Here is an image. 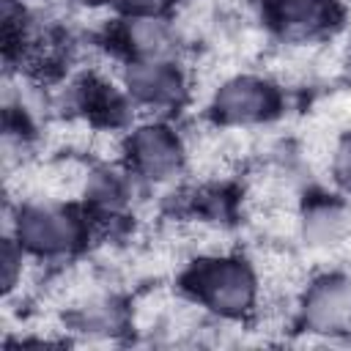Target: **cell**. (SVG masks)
<instances>
[{
  "mask_svg": "<svg viewBox=\"0 0 351 351\" xmlns=\"http://www.w3.org/2000/svg\"><path fill=\"white\" fill-rule=\"evenodd\" d=\"M176 291L222 324H250L263 304L255 261L236 250L192 255L176 274Z\"/></svg>",
  "mask_w": 351,
  "mask_h": 351,
  "instance_id": "1",
  "label": "cell"
},
{
  "mask_svg": "<svg viewBox=\"0 0 351 351\" xmlns=\"http://www.w3.org/2000/svg\"><path fill=\"white\" fill-rule=\"evenodd\" d=\"M93 233L96 225L80 200H5V236H11L30 258L41 263H74L90 247Z\"/></svg>",
  "mask_w": 351,
  "mask_h": 351,
  "instance_id": "2",
  "label": "cell"
},
{
  "mask_svg": "<svg viewBox=\"0 0 351 351\" xmlns=\"http://www.w3.org/2000/svg\"><path fill=\"white\" fill-rule=\"evenodd\" d=\"M288 88L269 71H230L208 93L206 121L222 132L269 126L285 115Z\"/></svg>",
  "mask_w": 351,
  "mask_h": 351,
  "instance_id": "3",
  "label": "cell"
},
{
  "mask_svg": "<svg viewBox=\"0 0 351 351\" xmlns=\"http://www.w3.org/2000/svg\"><path fill=\"white\" fill-rule=\"evenodd\" d=\"M123 167L143 186H165L189 170L186 134L170 118H137L123 132Z\"/></svg>",
  "mask_w": 351,
  "mask_h": 351,
  "instance_id": "4",
  "label": "cell"
},
{
  "mask_svg": "<svg viewBox=\"0 0 351 351\" xmlns=\"http://www.w3.org/2000/svg\"><path fill=\"white\" fill-rule=\"evenodd\" d=\"M293 332L318 343H351V271L326 269L307 277L293 302Z\"/></svg>",
  "mask_w": 351,
  "mask_h": 351,
  "instance_id": "5",
  "label": "cell"
},
{
  "mask_svg": "<svg viewBox=\"0 0 351 351\" xmlns=\"http://www.w3.org/2000/svg\"><path fill=\"white\" fill-rule=\"evenodd\" d=\"M346 0H258L263 33L280 47H318L346 27Z\"/></svg>",
  "mask_w": 351,
  "mask_h": 351,
  "instance_id": "6",
  "label": "cell"
},
{
  "mask_svg": "<svg viewBox=\"0 0 351 351\" xmlns=\"http://www.w3.org/2000/svg\"><path fill=\"white\" fill-rule=\"evenodd\" d=\"M101 49L118 63L134 60H165L181 58L184 33L173 14L167 16H140V14H115L99 30Z\"/></svg>",
  "mask_w": 351,
  "mask_h": 351,
  "instance_id": "7",
  "label": "cell"
},
{
  "mask_svg": "<svg viewBox=\"0 0 351 351\" xmlns=\"http://www.w3.org/2000/svg\"><path fill=\"white\" fill-rule=\"evenodd\" d=\"M118 82L134 110L148 112L145 118H170L192 96V77L181 58L121 63Z\"/></svg>",
  "mask_w": 351,
  "mask_h": 351,
  "instance_id": "8",
  "label": "cell"
},
{
  "mask_svg": "<svg viewBox=\"0 0 351 351\" xmlns=\"http://www.w3.org/2000/svg\"><path fill=\"white\" fill-rule=\"evenodd\" d=\"M296 239L315 252H335L351 244V197L337 189L307 192L296 206Z\"/></svg>",
  "mask_w": 351,
  "mask_h": 351,
  "instance_id": "9",
  "label": "cell"
},
{
  "mask_svg": "<svg viewBox=\"0 0 351 351\" xmlns=\"http://www.w3.org/2000/svg\"><path fill=\"white\" fill-rule=\"evenodd\" d=\"M140 186L143 184L123 167V162H93L80 206L88 211L96 230H107L129 219Z\"/></svg>",
  "mask_w": 351,
  "mask_h": 351,
  "instance_id": "10",
  "label": "cell"
},
{
  "mask_svg": "<svg viewBox=\"0 0 351 351\" xmlns=\"http://www.w3.org/2000/svg\"><path fill=\"white\" fill-rule=\"evenodd\" d=\"M326 173H329L332 186L340 195L351 197V126L335 134L329 159H326Z\"/></svg>",
  "mask_w": 351,
  "mask_h": 351,
  "instance_id": "11",
  "label": "cell"
},
{
  "mask_svg": "<svg viewBox=\"0 0 351 351\" xmlns=\"http://www.w3.org/2000/svg\"><path fill=\"white\" fill-rule=\"evenodd\" d=\"M178 0H118L115 14H140V16H167L176 11Z\"/></svg>",
  "mask_w": 351,
  "mask_h": 351,
  "instance_id": "12",
  "label": "cell"
},
{
  "mask_svg": "<svg viewBox=\"0 0 351 351\" xmlns=\"http://www.w3.org/2000/svg\"><path fill=\"white\" fill-rule=\"evenodd\" d=\"M66 3L74 5V8H80V11H107V8L115 11V3L118 0H66Z\"/></svg>",
  "mask_w": 351,
  "mask_h": 351,
  "instance_id": "13",
  "label": "cell"
},
{
  "mask_svg": "<svg viewBox=\"0 0 351 351\" xmlns=\"http://www.w3.org/2000/svg\"><path fill=\"white\" fill-rule=\"evenodd\" d=\"M346 74L351 77V44H348V55H346Z\"/></svg>",
  "mask_w": 351,
  "mask_h": 351,
  "instance_id": "14",
  "label": "cell"
}]
</instances>
